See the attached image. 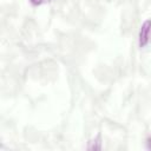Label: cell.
Here are the masks:
<instances>
[{"label": "cell", "mask_w": 151, "mask_h": 151, "mask_svg": "<svg viewBox=\"0 0 151 151\" xmlns=\"http://www.w3.org/2000/svg\"><path fill=\"white\" fill-rule=\"evenodd\" d=\"M150 35H151V19L145 20L139 29V35H138V45L140 48L145 47L149 41H150Z\"/></svg>", "instance_id": "obj_1"}, {"label": "cell", "mask_w": 151, "mask_h": 151, "mask_svg": "<svg viewBox=\"0 0 151 151\" xmlns=\"http://www.w3.org/2000/svg\"><path fill=\"white\" fill-rule=\"evenodd\" d=\"M100 149H101V142H100V136L98 134L94 139H92L88 143L87 150H100Z\"/></svg>", "instance_id": "obj_2"}, {"label": "cell", "mask_w": 151, "mask_h": 151, "mask_svg": "<svg viewBox=\"0 0 151 151\" xmlns=\"http://www.w3.org/2000/svg\"><path fill=\"white\" fill-rule=\"evenodd\" d=\"M50 0H29V2L33 5V6H40V5H42V4H46V2H48Z\"/></svg>", "instance_id": "obj_3"}]
</instances>
